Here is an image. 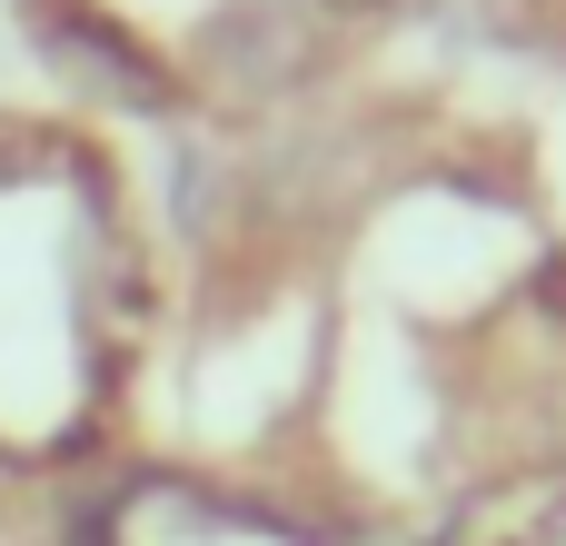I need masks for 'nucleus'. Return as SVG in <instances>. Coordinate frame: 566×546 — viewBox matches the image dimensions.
<instances>
[{
    "instance_id": "nucleus-1",
    "label": "nucleus",
    "mask_w": 566,
    "mask_h": 546,
    "mask_svg": "<svg viewBox=\"0 0 566 546\" xmlns=\"http://www.w3.org/2000/svg\"><path fill=\"white\" fill-rule=\"evenodd\" d=\"M338 10H378V0H338Z\"/></svg>"
}]
</instances>
